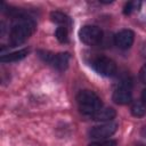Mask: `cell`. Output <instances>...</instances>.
Wrapping results in <instances>:
<instances>
[{"instance_id": "cell-1", "label": "cell", "mask_w": 146, "mask_h": 146, "mask_svg": "<svg viewBox=\"0 0 146 146\" xmlns=\"http://www.w3.org/2000/svg\"><path fill=\"white\" fill-rule=\"evenodd\" d=\"M36 24L35 22L26 16H17L15 17L14 23L11 24L9 32V41L11 46H19L24 43L35 31Z\"/></svg>"}, {"instance_id": "cell-2", "label": "cell", "mask_w": 146, "mask_h": 146, "mask_svg": "<svg viewBox=\"0 0 146 146\" xmlns=\"http://www.w3.org/2000/svg\"><path fill=\"white\" fill-rule=\"evenodd\" d=\"M76 103L80 112L89 116H92L103 107L102 99L91 90H81L76 96Z\"/></svg>"}, {"instance_id": "cell-3", "label": "cell", "mask_w": 146, "mask_h": 146, "mask_svg": "<svg viewBox=\"0 0 146 146\" xmlns=\"http://www.w3.org/2000/svg\"><path fill=\"white\" fill-rule=\"evenodd\" d=\"M39 56L40 58L50 64L52 67L59 70V71H64L67 68L68 63H70V54L68 52H59V54H52L50 51H44V50H40L39 51Z\"/></svg>"}, {"instance_id": "cell-4", "label": "cell", "mask_w": 146, "mask_h": 146, "mask_svg": "<svg viewBox=\"0 0 146 146\" xmlns=\"http://www.w3.org/2000/svg\"><path fill=\"white\" fill-rule=\"evenodd\" d=\"M91 66L98 74H100L103 76H107V78L113 76L117 71L115 62L106 56L95 57L91 60Z\"/></svg>"}, {"instance_id": "cell-5", "label": "cell", "mask_w": 146, "mask_h": 146, "mask_svg": "<svg viewBox=\"0 0 146 146\" xmlns=\"http://www.w3.org/2000/svg\"><path fill=\"white\" fill-rule=\"evenodd\" d=\"M80 40L88 46H96L103 39V31L96 25H84L79 31Z\"/></svg>"}, {"instance_id": "cell-6", "label": "cell", "mask_w": 146, "mask_h": 146, "mask_svg": "<svg viewBox=\"0 0 146 146\" xmlns=\"http://www.w3.org/2000/svg\"><path fill=\"white\" fill-rule=\"evenodd\" d=\"M132 99L131 83L129 81H122L113 92V100L119 105L129 104Z\"/></svg>"}, {"instance_id": "cell-7", "label": "cell", "mask_w": 146, "mask_h": 146, "mask_svg": "<svg viewBox=\"0 0 146 146\" xmlns=\"http://www.w3.org/2000/svg\"><path fill=\"white\" fill-rule=\"evenodd\" d=\"M116 129H117L116 123L108 122V123H104V124L91 128L89 131V136L90 138H94V139H104V138L111 137L116 131Z\"/></svg>"}, {"instance_id": "cell-8", "label": "cell", "mask_w": 146, "mask_h": 146, "mask_svg": "<svg viewBox=\"0 0 146 146\" xmlns=\"http://www.w3.org/2000/svg\"><path fill=\"white\" fill-rule=\"evenodd\" d=\"M135 40V34L130 30H121L114 35V44L120 49H129Z\"/></svg>"}, {"instance_id": "cell-9", "label": "cell", "mask_w": 146, "mask_h": 146, "mask_svg": "<svg viewBox=\"0 0 146 146\" xmlns=\"http://www.w3.org/2000/svg\"><path fill=\"white\" fill-rule=\"evenodd\" d=\"M116 115V112L112 107H102L97 113H95L91 117L95 121L99 122H106V121H112Z\"/></svg>"}, {"instance_id": "cell-10", "label": "cell", "mask_w": 146, "mask_h": 146, "mask_svg": "<svg viewBox=\"0 0 146 146\" xmlns=\"http://www.w3.org/2000/svg\"><path fill=\"white\" fill-rule=\"evenodd\" d=\"M27 54H29V50H27V49H22V50H18V51H14V52H10V54L2 55L1 58H0V60H1L2 63L17 62V60L23 59Z\"/></svg>"}, {"instance_id": "cell-11", "label": "cell", "mask_w": 146, "mask_h": 146, "mask_svg": "<svg viewBox=\"0 0 146 146\" xmlns=\"http://www.w3.org/2000/svg\"><path fill=\"white\" fill-rule=\"evenodd\" d=\"M50 17H51V21L57 23L59 26L68 27L71 25V18L67 15H65V14H63L60 11H52L50 14Z\"/></svg>"}, {"instance_id": "cell-12", "label": "cell", "mask_w": 146, "mask_h": 146, "mask_svg": "<svg viewBox=\"0 0 146 146\" xmlns=\"http://www.w3.org/2000/svg\"><path fill=\"white\" fill-rule=\"evenodd\" d=\"M131 113L136 117H143L146 115V103L141 100L133 102L131 105Z\"/></svg>"}, {"instance_id": "cell-13", "label": "cell", "mask_w": 146, "mask_h": 146, "mask_svg": "<svg viewBox=\"0 0 146 146\" xmlns=\"http://www.w3.org/2000/svg\"><path fill=\"white\" fill-rule=\"evenodd\" d=\"M55 34H56V38L58 39L59 42L65 43V42L68 41V31H67V27H65V26H58Z\"/></svg>"}, {"instance_id": "cell-14", "label": "cell", "mask_w": 146, "mask_h": 146, "mask_svg": "<svg viewBox=\"0 0 146 146\" xmlns=\"http://www.w3.org/2000/svg\"><path fill=\"white\" fill-rule=\"evenodd\" d=\"M139 7H140V2H139V1H130V2L125 3L124 9H123V13H124L125 15H130L131 13L138 10Z\"/></svg>"}, {"instance_id": "cell-15", "label": "cell", "mask_w": 146, "mask_h": 146, "mask_svg": "<svg viewBox=\"0 0 146 146\" xmlns=\"http://www.w3.org/2000/svg\"><path fill=\"white\" fill-rule=\"evenodd\" d=\"M89 146H116V143L114 140H103V141L91 143Z\"/></svg>"}, {"instance_id": "cell-16", "label": "cell", "mask_w": 146, "mask_h": 146, "mask_svg": "<svg viewBox=\"0 0 146 146\" xmlns=\"http://www.w3.org/2000/svg\"><path fill=\"white\" fill-rule=\"evenodd\" d=\"M139 78H140V81L143 83L146 84V64L143 65V67L140 68V72H139Z\"/></svg>"}, {"instance_id": "cell-17", "label": "cell", "mask_w": 146, "mask_h": 146, "mask_svg": "<svg viewBox=\"0 0 146 146\" xmlns=\"http://www.w3.org/2000/svg\"><path fill=\"white\" fill-rule=\"evenodd\" d=\"M141 96H143V100L146 103V88L143 90V95H141Z\"/></svg>"}]
</instances>
